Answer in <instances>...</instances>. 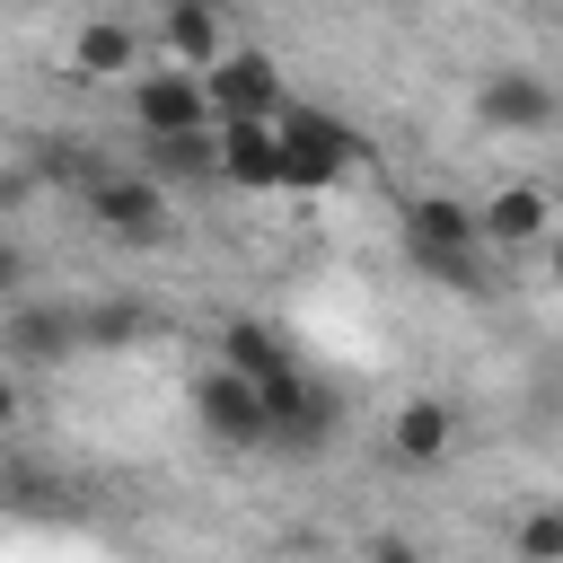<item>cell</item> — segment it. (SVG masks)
I'll list each match as a JSON object with an SVG mask.
<instances>
[{
  "instance_id": "6da1fadb",
  "label": "cell",
  "mask_w": 563,
  "mask_h": 563,
  "mask_svg": "<svg viewBox=\"0 0 563 563\" xmlns=\"http://www.w3.org/2000/svg\"><path fill=\"white\" fill-rule=\"evenodd\" d=\"M273 132H282V194H317V185H334V176L361 158L352 123H334V114H317V106H290V97H282V114H273Z\"/></svg>"
},
{
  "instance_id": "7a4b0ae2",
  "label": "cell",
  "mask_w": 563,
  "mask_h": 563,
  "mask_svg": "<svg viewBox=\"0 0 563 563\" xmlns=\"http://www.w3.org/2000/svg\"><path fill=\"white\" fill-rule=\"evenodd\" d=\"M211 167L246 194H282V132L273 114H211Z\"/></svg>"
},
{
  "instance_id": "3957f363",
  "label": "cell",
  "mask_w": 563,
  "mask_h": 563,
  "mask_svg": "<svg viewBox=\"0 0 563 563\" xmlns=\"http://www.w3.org/2000/svg\"><path fill=\"white\" fill-rule=\"evenodd\" d=\"M202 97H211V114H282V70L264 62V53H211L202 62Z\"/></svg>"
},
{
  "instance_id": "277c9868",
  "label": "cell",
  "mask_w": 563,
  "mask_h": 563,
  "mask_svg": "<svg viewBox=\"0 0 563 563\" xmlns=\"http://www.w3.org/2000/svg\"><path fill=\"white\" fill-rule=\"evenodd\" d=\"M79 194H88V211H97L106 238H158L167 229V194L150 176H88Z\"/></svg>"
},
{
  "instance_id": "5b68a950",
  "label": "cell",
  "mask_w": 563,
  "mask_h": 563,
  "mask_svg": "<svg viewBox=\"0 0 563 563\" xmlns=\"http://www.w3.org/2000/svg\"><path fill=\"white\" fill-rule=\"evenodd\" d=\"M194 405H202V431H211V440H229V449H255V440H264V396H255L246 369H211Z\"/></svg>"
},
{
  "instance_id": "8992f818",
  "label": "cell",
  "mask_w": 563,
  "mask_h": 563,
  "mask_svg": "<svg viewBox=\"0 0 563 563\" xmlns=\"http://www.w3.org/2000/svg\"><path fill=\"white\" fill-rule=\"evenodd\" d=\"M70 352H79V308H18V317L0 325V361L53 369V361H70Z\"/></svg>"
},
{
  "instance_id": "52a82bcc",
  "label": "cell",
  "mask_w": 563,
  "mask_h": 563,
  "mask_svg": "<svg viewBox=\"0 0 563 563\" xmlns=\"http://www.w3.org/2000/svg\"><path fill=\"white\" fill-rule=\"evenodd\" d=\"M132 114H141V132H202L211 123V97H202L194 70H158V79H141Z\"/></svg>"
},
{
  "instance_id": "ba28073f",
  "label": "cell",
  "mask_w": 563,
  "mask_h": 563,
  "mask_svg": "<svg viewBox=\"0 0 563 563\" xmlns=\"http://www.w3.org/2000/svg\"><path fill=\"white\" fill-rule=\"evenodd\" d=\"M484 123L493 132H545L554 123V88L537 70H493L484 79Z\"/></svg>"
},
{
  "instance_id": "9c48e42d",
  "label": "cell",
  "mask_w": 563,
  "mask_h": 563,
  "mask_svg": "<svg viewBox=\"0 0 563 563\" xmlns=\"http://www.w3.org/2000/svg\"><path fill=\"white\" fill-rule=\"evenodd\" d=\"M475 238H493V246H528V238H545V194H537V185H501V194L475 211Z\"/></svg>"
},
{
  "instance_id": "30bf717a",
  "label": "cell",
  "mask_w": 563,
  "mask_h": 563,
  "mask_svg": "<svg viewBox=\"0 0 563 563\" xmlns=\"http://www.w3.org/2000/svg\"><path fill=\"white\" fill-rule=\"evenodd\" d=\"M405 246H484V238H475V211H466V202L413 194V202H405Z\"/></svg>"
},
{
  "instance_id": "8fae6325",
  "label": "cell",
  "mask_w": 563,
  "mask_h": 563,
  "mask_svg": "<svg viewBox=\"0 0 563 563\" xmlns=\"http://www.w3.org/2000/svg\"><path fill=\"white\" fill-rule=\"evenodd\" d=\"M220 44H229V26H220V9H211V0H176V9H167V53H176L185 70H202Z\"/></svg>"
},
{
  "instance_id": "7c38bea8",
  "label": "cell",
  "mask_w": 563,
  "mask_h": 563,
  "mask_svg": "<svg viewBox=\"0 0 563 563\" xmlns=\"http://www.w3.org/2000/svg\"><path fill=\"white\" fill-rule=\"evenodd\" d=\"M440 449H449V405H440V396H413V405L396 413V457L431 466Z\"/></svg>"
},
{
  "instance_id": "4fadbf2b",
  "label": "cell",
  "mask_w": 563,
  "mask_h": 563,
  "mask_svg": "<svg viewBox=\"0 0 563 563\" xmlns=\"http://www.w3.org/2000/svg\"><path fill=\"white\" fill-rule=\"evenodd\" d=\"M141 334H150V308H132V299L79 308V352H114V343H141Z\"/></svg>"
},
{
  "instance_id": "5bb4252c",
  "label": "cell",
  "mask_w": 563,
  "mask_h": 563,
  "mask_svg": "<svg viewBox=\"0 0 563 563\" xmlns=\"http://www.w3.org/2000/svg\"><path fill=\"white\" fill-rule=\"evenodd\" d=\"M70 62H79L88 79H106V70H132V62H141V35H132V26H114V18H97V26L79 35V53H70Z\"/></svg>"
},
{
  "instance_id": "9a60e30c",
  "label": "cell",
  "mask_w": 563,
  "mask_h": 563,
  "mask_svg": "<svg viewBox=\"0 0 563 563\" xmlns=\"http://www.w3.org/2000/svg\"><path fill=\"white\" fill-rule=\"evenodd\" d=\"M150 167H158V176H185V185H194V176H220V167H211V123H202V132H150Z\"/></svg>"
},
{
  "instance_id": "2e32d148",
  "label": "cell",
  "mask_w": 563,
  "mask_h": 563,
  "mask_svg": "<svg viewBox=\"0 0 563 563\" xmlns=\"http://www.w3.org/2000/svg\"><path fill=\"white\" fill-rule=\"evenodd\" d=\"M220 352H229V369H246V378H273V369H290V352H282L264 325H246V317L220 334Z\"/></svg>"
},
{
  "instance_id": "e0dca14e",
  "label": "cell",
  "mask_w": 563,
  "mask_h": 563,
  "mask_svg": "<svg viewBox=\"0 0 563 563\" xmlns=\"http://www.w3.org/2000/svg\"><path fill=\"white\" fill-rule=\"evenodd\" d=\"M35 176H44V185H88V176H97V158H88V150L44 141V150H35Z\"/></svg>"
},
{
  "instance_id": "ac0fdd59",
  "label": "cell",
  "mask_w": 563,
  "mask_h": 563,
  "mask_svg": "<svg viewBox=\"0 0 563 563\" xmlns=\"http://www.w3.org/2000/svg\"><path fill=\"white\" fill-rule=\"evenodd\" d=\"M519 554H528V563H545V554H563V510H537V519L519 528Z\"/></svg>"
},
{
  "instance_id": "d6986e66",
  "label": "cell",
  "mask_w": 563,
  "mask_h": 563,
  "mask_svg": "<svg viewBox=\"0 0 563 563\" xmlns=\"http://www.w3.org/2000/svg\"><path fill=\"white\" fill-rule=\"evenodd\" d=\"M18 282H26V255H18V246H0V299H9Z\"/></svg>"
},
{
  "instance_id": "ffe728a7",
  "label": "cell",
  "mask_w": 563,
  "mask_h": 563,
  "mask_svg": "<svg viewBox=\"0 0 563 563\" xmlns=\"http://www.w3.org/2000/svg\"><path fill=\"white\" fill-rule=\"evenodd\" d=\"M0 422H18V387H9V369H0Z\"/></svg>"
}]
</instances>
